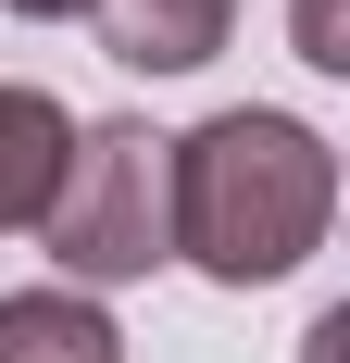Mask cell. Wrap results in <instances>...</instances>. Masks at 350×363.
I'll use <instances>...</instances> for the list:
<instances>
[{
    "label": "cell",
    "instance_id": "1",
    "mask_svg": "<svg viewBox=\"0 0 350 363\" xmlns=\"http://www.w3.org/2000/svg\"><path fill=\"white\" fill-rule=\"evenodd\" d=\"M163 201H175V263H201L213 289H276L338 225V150L300 113L238 101L163 138Z\"/></svg>",
    "mask_w": 350,
    "mask_h": 363
},
{
    "label": "cell",
    "instance_id": "2",
    "mask_svg": "<svg viewBox=\"0 0 350 363\" xmlns=\"http://www.w3.org/2000/svg\"><path fill=\"white\" fill-rule=\"evenodd\" d=\"M26 238L63 263L75 289H125V276L175 263L163 138H150L138 113H101V125H75V163H63V188H50V213H38Z\"/></svg>",
    "mask_w": 350,
    "mask_h": 363
},
{
    "label": "cell",
    "instance_id": "3",
    "mask_svg": "<svg viewBox=\"0 0 350 363\" xmlns=\"http://www.w3.org/2000/svg\"><path fill=\"white\" fill-rule=\"evenodd\" d=\"M101 13V50L125 75H201L238 26V0H88Z\"/></svg>",
    "mask_w": 350,
    "mask_h": 363
},
{
    "label": "cell",
    "instance_id": "4",
    "mask_svg": "<svg viewBox=\"0 0 350 363\" xmlns=\"http://www.w3.org/2000/svg\"><path fill=\"white\" fill-rule=\"evenodd\" d=\"M63 163H75V113L50 101V88H13V75H0V238L50 213Z\"/></svg>",
    "mask_w": 350,
    "mask_h": 363
},
{
    "label": "cell",
    "instance_id": "5",
    "mask_svg": "<svg viewBox=\"0 0 350 363\" xmlns=\"http://www.w3.org/2000/svg\"><path fill=\"white\" fill-rule=\"evenodd\" d=\"M0 363H125V326L88 289H0Z\"/></svg>",
    "mask_w": 350,
    "mask_h": 363
},
{
    "label": "cell",
    "instance_id": "6",
    "mask_svg": "<svg viewBox=\"0 0 350 363\" xmlns=\"http://www.w3.org/2000/svg\"><path fill=\"white\" fill-rule=\"evenodd\" d=\"M300 63H313V75H350V0H300Z\"/></svg>",
    "mask_w": 350,
    "mask_h": 363
},
{
    "label": "cell",
    "instance_id": "7",
    "mask_svg": "<svg viewBox=\"0 0 350 363\" xmlns=\"http://www.w3.org/2000/svg\"><path fill=\"white\" fill-rule=\"evenodd\" d=\"M13 13H26V26H63V13H88V0H13Z\"/></svg>",
    "mask_w": 350,
    "mask_h": 363
}]
</instances>
